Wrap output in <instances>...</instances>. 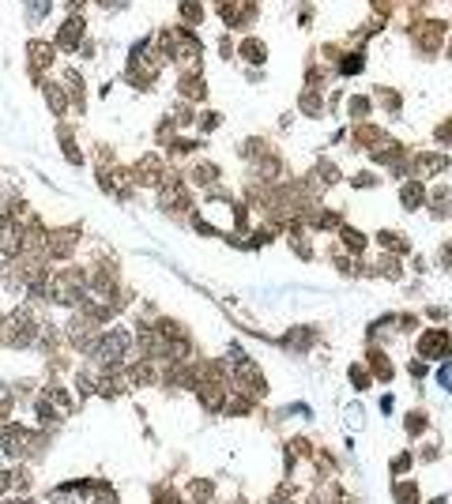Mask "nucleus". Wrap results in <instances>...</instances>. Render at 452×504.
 Here are the masks:
<instances>
[{
	"label": "nucleus",
	"mask_w": 452,
	"mask_h": 504,
	"mask_svg": "<svg viewBox=\"0 0 452 504\" xmlns=\"http://www.w3.org/2000/svg\"><path fill=\"white\" fill-rule=\"evenodd\" d=\"M407 38L419 57H437L449 42V23L437 19V15H419V19L407 23Z\"/></svg>",
	"instance_id": "f257e3e1"
},
{
	"label": "nucleus",
	"mask_w": 452,
	"mask_h": 504,
	"mask_svg": "<svg viewBox=\"0 0 452 504\" xmlns=\"http://www.w3.org/2000/svg\"><path fill=\"white\" fill-rule=\"evenodd\" d=\"M53 301L64 309H79L87 301V271L83 267H64L53 275Z\"/></svg>",
	"instance_id": "f03ea898"
},
{
	"label": "nucleus",
	"mask_w": 452,
	"mask_h": 504,
	"mask_svg": "<svg viewBox=\"0 0 452 504\" xmlns=\"http://www.w3.org/2000/svg\"><path fill=\"white\" fill-rule=\"evenodd\" d=\"M215 12L230 31H245L260 12V0H215Z\"/></svg>",
	"instance_id": "7ed1b4c3"
},
{
	"label": "nucleus",
	"mask_w": 452,
	"mask_h": 504,
	"mask_svg": "<svg viewBox=\"0 0 452 504\" xmlns=\"http://www.w3.org/2000/svg\"><path fill=\"white\" fill-rule=\"evenodd\" d=\"M31 429L20 425V422H4L0 425V452L8 455V459H15V463H23L26 459V448H31Z\"/></svg>",
	"instance_id": "20e7f679"
},
{
	"label": "nucleus",
	"mask_w": 452,
	"mask_h": 504,
	"mask_svg": "<svg viewBox=\"0 0 452 504\" xmlns=\"http://www.w3.org/2000/svg\"><path fill=\"white\" fill-rule=\"evenodd\" d=\"M407 166H411V173L407 177H414V181H422L426 184L430 177H441L452 166V158L445 155V151H422V155H411L407 158Z\"/></svg>",
	"instance_id": "39448f33"
},
{
	"label": "nucleus",
	"mask_w": 452,
	"mask_h": 504,
	"mask_svg": "<svg viewBox=\"0 0 452 504\" xmlns=\"http://www.w3.org/2000/svg\"><path fill=\"white\" fill-rule=\"evenodd\" d=\"M42 245H45V256L53 260H68L79 245V226H61V230H45L42 233Z\"/></svg>",
	"instance_id": "423d86ee"
},
{
	"label": "nucleus",
	"mask_w": 452,
	"mask_h": 504,
	"mask_svg": "<svg viewBox=\"0 0 452 504\" xmlns=\"http://www.w3.org/2000/svg\"><path fill=\"white\" fill-rule=\"evenodd\" d=\"M452 354V335L441 328H430L419 335V358L422 361H445Z\"/></svg>",
	"instance_id": "0eeeda50"
},
{
	"label": "nucleus",
	"mask_w": 452,
	"mask_h": 504,
	"mask_svg": "<svg viewBox=\"0 0 452 504\" xmlns=\"http://www.w3.org/2000/svg\"><path fill=\"white\" fill-rule=\"evenodd\" d=\"M366 155H370L373 162H381V166H392V170H396V166H400L403 158H407V147H403L400 139H392L389 132H384V136L377 139V143H373V147H370V151H366Z\"/></svg>",
	"instance_id": "6e6552de"
},
{
	"label": "nucleus",
	"mask_w": 452,
	"mask_h": 504,
	"mask_svg": "<svg viewBox=\"0 0 452 504\" xmlns=\"http://www.w3.org/2000/svg\"><path fill=\"white\" fill-rule=\"evenodd\" d=\"M83 31H87V23H83V15L72 12L68 19L61 23V31H57V49L64 53H76L79 45H83Z\"/></svg>",
	"instance_id": "1a4fd4ad"
},
{
	"label": "nucleus",
	"mask_w": 452,
	"mask_h": 504,
	"mask_svg": "<svg viewBox=\"0 0 452 504\" xmlns=\"http://www.w3.org/2000/svg\"><path fill=\"white\" fill-rule=\"evenodd\" d=\"M132 177H136V184H159L166 177V162L159 155H143L140 162L132 166Z\"/></svg>",
	"instance_id": "9d476101"
},
{
	"label": "nucleus",
	"mask_w": 452,
	"mask_h": 504,
	"mask_svg": "<svg viewBox=\"0 0 452 504\" xmlns=\"http://www.w3.org/2000/svg\"><path fill=\"white\" fill-rule=\"evenodd\" d=\"M178 95H181V102H208V83H204V76L200 72H181V79H178Z\"/></svg>",
	"instance_id": "9b49d317"
},
{
	"label": "nucleus",
	"mask_w": 452,
	"mask_h": 504,
	"mask_svg": "<svg viewBox=\"0 0 452 504\" xmlns=\"http://www.w3.org/2000/svg\"><path fill=\"white\" fill-rule=\"evenodd\" d=\"M57 57V45H49L45 38H31L26 42V61H31V72H45Z\"/></svg>",
	"instance_id": "f8f14e48"
},
{
	"label": "nucleus",
	"mask_w": 452,
	"mask_h": 504,
	"mask_svg": "<svg viewBox=\"0 0 452 504\" xmlns=\"http://www.w3.org/2000/svg\"><path fill=\"white\" fill-rule=\"evenodd\" d=\"M422 207H430L433 219H449L452 214V189L449 184H433V189H426V203Z\"/></svg>",
	"instance_id": "ddd939ff"
},
{
	"label": "nucleus",
	"mask_w": 452,
	"mask_h": 504,
	"mask_svg": "<svg viewBox=\"0 0 452 504\" xmlns=\"http://www.w3.org/2000/svg\"><path fill=\"white\" fill-rule=\"evenodd\" d=\"M237 57H242L245 64H253V68H260V64L267 61V45L260 42V38H253V34H249V38H242L237 42Z\"/></svg>",
	"instance_id": "4468645a"
},
{
	"label": "nucleus",
	"mask_w": 452,
	"mask_h": 504,
	"mask_svg": "<svg viewBox=\"0 0 452 504\" xmlns=\"http://www.w3.org/2000/svg\"><path fill=\"white\" fill-rule=\"evenodd\" d=\"M298 109H302V117H325V95H320V87H302V95H298Z\"/></svg>",
	"instance_id": "2eb2a0df"
},
{
	"label": "nucleus",
	"mask_w": 452,
	"mask_h": 504,
	"mask_svg": "<svg viewBox=\"0 0 452 504\" xmlns=\"http://www.w3.org/2000/svg\"><path fill=\"white\" fill-rule=\"evenodd\" d=\"M381 136H384V128H377V125H370V120H362V125L350 128V147H358V151H370Z\"/></svg>",
	"instance_id": "dca6fc26"
},
{
	"label": "nucleus",
	"mask_w": 452,
	"mask_h": 504,
	"mask_svg": "<svg viewBox=\"0 0 452 504\" xmlns=\"http://www.w3.org/2000/svg\"><path fill=\"white\" fill-rule=\"evenodd\" d=\"M366 369L373 372V380H392L396 377V365L389 361V354L377 350V347H370V354H366Z\"/></svg>",
	"instance_id": "f3484780"
},
{
	"label": "nucleus",
	"mask_w": 452,
	"mask_h": 504,
	"mask_svg": "<svg viewBox=\"0 0 452 504\" xmlns=\"http://www.w3.org/2000/svg\"><path fill=\"white\" fill-rule=\"evenodd\" d=\"M400 203H403L407 211H419L422 203H426V184L414 181V177H407V181L400 184Z\"/></svg>",
	"instance_id": "a211bd4d"
},
{
	"label": "nucleus",
	"mask_w": 452,
	"mask_h": 504,
	"mask_svg": "<svg viewBox=\"0 0 452 504\" xmlns=\"http://www.w3.org/2000/svg\"><path fill=\"white\" fill-rule=\"evenodd\" d=\"M219 166L215 162H192L189 166V184H196V189H208V184H215L219 181Z\"/></svg>",
	"instance_id": "6ab92c4d"
},
{
	"label": "nucleus",
	"mask_w": 452,
	"mask_h": 504,
	"mask_svg": "<svg viewBox=\"0 0 452 504\" xmlns=\"http://www.w3.org/2000/svg\"><path fill=\"white\" fill-rule=\"evenodd\" d=\"M309 177L320 184V189H332V184H339V181H343V173H339V166L332 162V158H320V162L313 166V173H309Z\"/></svg>",
	"instance_id": "aec40b11"
},
{
	"label": "nucleus",
	"mask_w": 452,
	"mask_h": 504,
	"mask_svg": "<svg viewBox=\"0 0 452 504\" xmlns=\"http://www.w3.org/2000/svg\"><path fill=\"white\" fill-rule=\"evenodd\" d=\"M377 245L389 252V256H407V252H411V241L400 237L396 230H377Z\"/></svg>",
	"instance_id": "412c9836"
},
{
	"label": "nucleus",
	"mask_w": 452,
	"mask_h": 504,
	"mask_svg": "<svg viewBox=\"0 0 452 504\" xmlns=\"http://www.w3.org/2000/svg\"><path fill=\"white\" fill-rule=\"evenodd\" d=\"M362 68H366V49H362V45H354V49H347L343 57H339L336 76H358Z\"/></svg>",
	"instance_id": "4be33fe9"
},
{
	"label": "nucleus",
	"mask_w": 452,
	"mask_h": 504,
	"mask_svg": "<svg viewBox=\"0 0 452 504\" xmlns=\"http://www.w3.org/2000/svg\"><path fill=\"white\" fill-rule=\"evenodd\" d=\"M339 241H343V249L350 256H366V249H370V237L354 226H339Z\"/></svg>",
	"instance_id": "5701e85b"
},
{
	"label": "nucleus",
	"mask_w": 452,
	"mask_h": 504,
	"mask_svg": "<svg viewBox=\"0 0 452 504\" xmlns=\"http://www.w3.org/2000/svg\"><path fill=\"white\" fill-rule=\"evenodd\" d=\"M400 102L403 95L396 87H373V106H381L384 113H400Z\"/></svg>",
	"instance_id": "b1692460"
},
{
	"label": "nucleus",
	"mask_w": 452,
	"mask_h": 504,
	"mask_svg": "<svg viewBox=\"0 0 452 504\" xmlns=\"http://www.w3.org/2000/svg\"><path fill=\"white\" fill-rule=\"evenodd\" d=\"M178 12H181V26H200L204 23V0H181L178 4Z\"/></svg>",
	"instance_id": "393cba45"
},
{
	"label": "nucleus",
	"mask_w": 452,
	"mask_h": 504,
	"mask_svg": "<svg viewBox=\"0 0 452 504\" xmlns=\"http://www.w3.org/2000/svg\"><path fill=\"white\" fill-rule=\"evenodd\" d=\"M57 139H61L64 158H68L72 166H79V162H83V151H79V143H76V136H72V128H68V125H61V128H57Z\"/></svg>",
	"instance_id": "a878e982"
},
{
	"label": "nucleus",
	"mask_w": 452,
	"mask_h": 504,
	"mask_svg": "<svg viewBox=\"0 0 452 504\" xmlns=\"http://www.w3.org/2000/svg\"><path fill=\"white\" fill-rule=\"evenodd\" d=\"M189 501H192V504L215 501V482H211V478H192V482H189Z\"/></svg>",
	"instance_id": "bb28decb"
},
{
	"label": "nucleus",
	"mask_w": 452,
	"mask_h": 504,
	"mask_svg": "<svg viewBox=\"0 0 452 504\" xmlns=\"http://www.w3.org/2000/svg\"><path fill=\"white\" fill-rule=\"evenodd\" d=\"M373 113V102L366 98V95H354V98H347V117L354 120V125H362L366 117Z\"/></svg>",
	"instance_id": "cd10ccee"
},
{
	"label": "nucleus",
	"mask_w": 452,
	"mask_h": 504,
	"mask_svg": "<svg viewBox=\"0 0 452 504\" xmlns=\"http://www.w3.org/2000/svg\"><path fill=\"white\" fill-rule=\"evenodd\" d=\"M42 90H45V98H49V109L57 117H64V109H68V90H61L57 83H42Z\"/></svg>",
	"instance_id": "c85d7f7f"
},
{
	"label": "nucleus",
	"mask_w": 452,
	"mask_h": 504,
	"mask_svg": "<svg viewBox=\"0 0 452 504\" xmlns=\"http://www.w3.org/2000/svg\"><path fill=\"white\" fill-rule=\"evenodd\" d=\"M313 339H317V331H313V328H294V331L283 335V342H290L294 350H309Z\"/></svg>",
	"instance_id": "c756f323"
},
{
	"label": "nucleus",
	"mask_w": 452,
	"mask_h": 504,
	"mask_svg": "<svg viewBox=\"0 0 452 504\" xmlns=\"http://www.w3.org/2000/svg\"><path fill=\"white\" fill-rule=\"evenodd\" d=\"M267 151H272V143H267L264 136H253V139H245V143H242V155L249 158V162H256V158L267 155Z\"/></svg>",
	"instance_id": "7c9ffc66"
},
{
	"label": "nucleus",
	"mask_w": 452,
	"mask_h": 504,
	"mask_svg": "<svg viewBox=\"0 0 452 504\" xmlns=\"http://www.w3.org/2000/svg\"><path fill=\"white\" fill-rule=\"evenodd\" d=\"M403 425H407V433H411V436H426V425H430V418L422 414V410H411V414L403 418Z\"/></svg>",
	"instance_id": "2f4dec72"
},
{
	"label": "nucleus",
	"mask_w": 452,
	"mask_h": 504,
	"mask_svg": "<svg viewBox=\"0 0 452 504\" xmlns=\"http://www.w3.org/2000/svg\"><path fill=\"white\" fill-rule=\"evenodd\" d=\"M151 504H181V493L173 485H155L151 489Z\"/></svg>",
	"instance_id": "473e14b6"
},
{
	"label": "nucleus",
	"mask_w": 452,
	"mask_h": 504,
	"mask_svg": "<svg viewBox=\"0 0 452 504\" xmlns=\"http://www.w3.org/2000/svg\"><path fill=\"white\" fill-rule=\"evenodd\" d=\"M396 504H419V485L414 482H396Z\"/></svg>",
	"instance_id": "72a5a7b5"
},
{
	"label": "nucleus",
	"mask_w": 452,
	"mask_h": 504,
	"mask_svg": "<svg viewBox=\"0 0 452 504\" xmlns=\"http://www.w3.org/2000/svg\"><path fill=\"white\" fill-rule=\"evenodd\" d=\"M350 384H354L358 391H366V388H370V384H373L370 369H366V365H350Z\"/></svg>",
	"instance_id": "f704fd0d"
},
{
	"label": "nucleus",
	"mask_w": 452,
	"mask_h": 504,
	"mask_svg": "<svg viewBox=\"0 0 452 504\" xmlns=\"http://www.w3.org/2000/svg\"><path fill=\"white\" fill-rule=\"evenodd\" d=\"M433 139H437L441 147H452V117H445L437 128H433Z\"/></svg>",
	"instance_id": "c9c22d12"
},
{
	"label": "nucleus",
	"mask_w": 452,
	"mask_h": 504,
	"mask_svg": "<svg viewBox=\"0 0 452 504\" xmlns=\"http://www.w3.org/2000/svg\"><path fill=\"white\" fill-rule=\"evenodd\" d=\"M411 463H414V455H411V452H400V455L392 459V474H396V478H403V474L411 471Z\"/></svg>",
	"instance_id": "e433bc0d"
},
{
	"label": "nucleus",
	"mask_w": 452,
	"mask_h": 504,
	"mask_svg": "<svg viewBox=\"0 0 452 504\" xmlns=\"http://www.w3.org/2000/svg\"><path fill=\"white\" fill-rule=\"evenodd\" d=\"M91 497H95V504H121V497H117V493L109 489V485H98V489L91 493Z\"/></svg>",
	"instance_id": "4c0bfd02"
},
{
	"label": "nucleus",
	"mask_w": 452,
	"mask_h": 504,
	"mask_svg": "<svg viewBox=\"0 0 452 504\" xmlns=\"http://www.w3.org/2000/svg\"><path fill=\"white\" fill-rule=\"evenodd\" d=\"M219 125H223V117H219V113H200V117H196V128H200V132H211V128H219Z\"/></svg>",
	"instance_id": "58836bf2"
},
{
	"label": "nucleus",
	"mask_w": 452,
	"mask_h": 504,
	"mask_svg": "<svg viewBox=\"0 0 452 504\" xmlns=\"http://www.w3.org/2000/svg\"><path fill=\"white\" fill-rule=\"evenodd\" d=\"M377 181H381L377 173H354V177H350V184H354V189H373Z\"/></svg>",
	"instance_id": "ea45409f"
},
{
	"label": "nucleus",
	"mask_w": 452,
	"mask_h": 504,
	"mask_svg": "<svg viewBox=\"0 0 452 504\" xmlns=\"http://www.w3.org/2000/svg\"><path fill=\"white\" fill-rule=\"evenodd\" d=\"M49 15V0H31V19H45Z\"/></svg>",
	"instance_id": "a19ab883"
},
{
	"label": "nucleus",
	"mask_w": 452,
	"mask_h": 504,
	"mask_svg": "<svg viewBox=\"0 0 452 504\" xmlns=\"http://www.w3.org/2000/svg\"><path fill=\"white\" fill-rule=\"evenodd\" d=\"M234 49H237V45H234V38H230V34H223V38H219V57H234Z\"/></svg>",
	"instance_id": "79ce46f5"
},
{
	"label": "nucleus",
	"mask_w": 452,
	"mask_h": 504,
	"mask_svg": "<svg viewBox=\"0 0 452 504\" xmlns=\"http://www.w3.org/2000/svg\"><path fill=\"white\" fill-rule=\"evenodd\" d=\"M407 372H411L414 380H422V377H426V372H430V365H426V361H422V358H414L411 365H407Z\"/></svg>",
	"instance_id": "37998d69"
},
{
	"label": "nucleus",
	"mask_w": 452,
	"mask_h": 504,
	"mask_svg": "<svg viewBox=\"0 0 452 504\" xmlns=\"http://www.w3.org/2000/svg\"><path fill=\"white\" fill-rule=\"evenodd\" d=\"M12 407H15L12 399H0V425H4L8 418H12Z\"/></svg>",
	"instance_id": "c03bdc74"
},
{
	"label": "nucleus",
	"mask_w": 452,
	"mask_h": 504,
	"mask_svg": "<svg viewBox=\"0 0 452 504\" xmlns=\"http://www.w3.org/2000/svg\"><path fill=\"white\" fill-rule=\"evenodd\" d=\"M426 316H430L433 324H441V320H445V309H441V305H430V309H426Z\"/></svg>",
	"instance_id": "a18cd8bd"
},
{
	"label": "nucleus",
	"mask_w": 452,
	"mask_h": 504,
	"mask_svg": "<svg viewBox=\"0 0 452 504\" xmlns=\"http://www.w3.org/2000/svg\"><path fill=\"white\" fill-rule=\"evenodd\" d=\"M309 19H313V8H309V4H302V8H298V23H302V26H309Z\"/></svg>",
	"instance_id": "49530a36"
},
{
	"label": "nucleus",
	"mask_w": 452,
	"mask_h": 504,
	"mask_svg": "<svg viewBox=\"0 0 452 504\" xmlns=\"http://www.w3.org/2000/svg\"><path fill=\"white\" fill-rule=\"evenodd\" d=\"M441 267H449V271H452V241L441 249Z\"/></svg>",
	"instance_id": "de8ad7c7"
},
{
	"label": "nucleus",
	"mask_w": 452,
	"mask_h": 504,
	"mask_svg": "<svg viewBox=\"0 0 452 504\" xmlns=\"http://www.w3.org/2000/svg\"><path fill=\"white\" fill-rule=\"evenodd\" d=\"M441 384H452V365H441Z\"/></svg>",
	"instance_id": "09e8293b"
},
{
	"label": "nucleus",
	"mask_w": 452,
	"mask_h": 504,
	"mask_svg": "<svg viewBox=\"0 0 452 504\" xmlns=\"http://www.w3.org/2000/svg\"><path fill=\"white\" fill-rule=\"evenodd\" d=\"M445 53H449V57H452V38H449V42H445Z\"/></svg>",
	"instance_id": "8fccbe9b"
},
{
	"label": "nucleus",
	"mask_w": 452,
	"mask_h": 504,
	"mask_svg": "<svg viewBox=\"0 0 452 504\" xmlns=\"http://www.w3.org/2000/svg\"><path fill=\"white\" fill-rule=\"evenodd\" d=\"M426 504H445V497H437V501H426Z\"/></svg>",
	"instance_id": "3c124183"
}]
</instances>
